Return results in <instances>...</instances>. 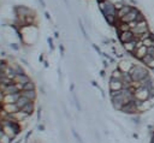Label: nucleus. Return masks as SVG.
<instances>
[{"label": "nucleus", "instance_id": "f257e3e1", "mask_svg": "<svg viewBox=\"0 0 154 143\" xmlns=\"http://www.w3.org/2000/svg\"><path fill=\"white\" fill-rule=\"evenodd\" d=\"M99 1H100V10L102 11L107 23L111 25H114L117 19H118L116 5L111 4L109 1H105V0H99Z\"/></svg>", "mask_w": 154, "mask_h": 143}, {"label": "nucleus", "instance_id": "f03ea898", "mask_svg": "<svg viewBox=\"0 0 154 143\" xmlns=\"http://www.w3.org/2000/svg\"><path fill=\"white\" fill-rule=\"evenodd\" d=\"M129 75L131 77L132 82H141L149 76L147 68L143 66H140V65H134V67L130 70Z\"/></svg>", "mask_w": 154, "mask_h": 143}, {"label": "nucleus", "instance_id": "7ed1b4c3", "mask_svg": "<svg viewBox=\"0 0 154 143\" xmlns=\"http://www.w3.org/2000/svg\"><path fill=\"white\" fill-rule=\"evenodd\" d=\"M134 96L137 101H146L153 97V90L147 87H138L134 90Z\"/></svg>", "mask_w": 154, "mask_h": 143}, {"label": "nucleus", "instance_id": "20e7f679", "mask_svg": "<svg viewBox=\"0 0 154 143\" xmlns=\"http://www.w3.org/2000/svg\"><path fill=\"white\" fill-rule=\"evenodd\" d=\"M131 30H132V32L136 35V37L141 36L142 34H144V32H147V31H148V25H147V22H146L144 19H142V20L137 22V23H136V25H135V26H134Z\"/></svg>", "mask_w": 154, "mask_h": 143}, {"label": "nucleus", "instance_id": "39448f33", "mask_svg": "<svg viewBox=\"0 0 154 143\" xmlns=\"http://www.w3.org/2000/svg\"><path fill=\"white\" fill-rule=\"evenodd\" d=\"M122 112L128 113V114H136V113H138L137 101H136V100H132V101L128 102V103L122 108Z\"/></svg>", "mask_w": 154, "mask_h": 143}, {"label": "nucleus", "instance_id": "423d86ee", "mask_svg": "<svg viewBox=\"0 0 154 143\" xmlns=\"http://www.w3.org/2000/svg\"><path fill=\"white\" fill-rule=\"evenodd\" d=\"M124 88H125V84H124L123 81L111 77V79H109V90L111 91H119Z\"/></svg>", "mask_w": 154, "mask_h": 143}, {"label": "nucleus", "instance_id": "0eeeda50", "mask_svg": "<svg viewBox=\"0 0 154 143\" xmlns=\"http://www.w3.org/2000/svg\"><path fill=\"white\" fill-rule=\"evenodd\" d=\"M137 38L136 35L132 32V30H126V31H120L119 34V40L122 43H126V42H130L132 40Z\"/></svg>", "mask_w": 154, "mask_h": 143}, {"label": "nucleus", "instance_id": "6e6552de", "mask_svg": "<svg viewBox=\"0 0 154 143\" xmlns=\"http://www.w3.org/2000/svg\"><path fill=\"white\" fill-rule=\"evenodd\" d=\"M134 65H135V64H134L131 60L124 59V60H122V61L118 64V68H119L122 72H124V73H129L130 70L134 67Z\"/></svg>", "mask_w": 154, "mask_h": 143}, {"label": "nucleus", "instance_id": "1a4fd4ad", "mask_svg": "<svg viewBox=\"0 0 154 143\" xmlns=\"http://www.w3.org/2000/svg\"><path fill=\"white\" fill-rule=\"evenodd\" d=\"M137 101V100H136ZM154 102L152 99L149 100H146V101H137V108H138V112H146V111H149L152 107H153Z\"/></svg>", "mask_w": 154, "mask_h": 143}, {"label": "nucleus", "instance_id": "9d476101", "mask_svg": "<svg viewBox=\"0 0 154 143\" xmlns=\"http://www.w3.org/2000/svg\"><path fill=\"white\" fill-rule=\"evenodd\" d=\"M146 55H147V47H146L144 44L137 46V48H136V50H135V53H134V56H135L136 59L142 60Z\"/></svg>", "mask_w": 154, "mask_h": 143}, {"label": "nucleus", "instance_id": "9b49d317", "mask_svg": "<svg viewBox=\"0 0 154 143\" xmlns=\"http://www.w3.org/2000/svg\"><path fill=\"white\" fill-rule=\"evenodd\" d=\"M137 42H138V40H137V38H135V40H132V41H130V42L123 43L124 49H125L128 53L134 54V53H135V50H136V48H137Z\"/></svg>", "mask_w": 154, "mask_h": 143}, {"label": "nucleus", "instance_id": "f8f14e48", "mask_svg": "<svg viewBox=\"0 0 154 143\" xmlns=\"http://www.w3.org/2000/svg\"><path fill=\"white\" fill-rule=\"evenodd\" d=\"M19 96H20V91L16 93V94H7L4 96L2 101H4V103H16L17 100L19 99Z\"/></svg>", "mask_w": 154, "mask_h": 143}, {"label": "nucleus", "instance_id": "ddd939ff", "mask_svg": "<svg viewBox=\"0 0 154 143\" xmlns=\"http://www.w3.org/2000/svg\"><path fill=\"white\" fill-rule=\"evenodd\" d=\"M13 82L23 85V84H25L26 82H29V78H28L24 73H17V75L13 77Z\"/></svg>", "mask_w": 154, "mask_h": 143}, {"label": "nucleus", "instance_id": "4468645a", "mask_svg": "<svg viewBox=\"0 0 154 143\" xmlns=\"http://www.w3.org/2000/svg\"><path fill=\"white\" fill-rule=\"evenodd\" d=\"M132 10V7L130 6V5H124L122 8H119V10H117V16H118V19H120V18H123L126 13H129L130 11Z\"/></svg>", "mask_w": 154, "mask_h": 143}, {"label": "nucleus", "instance_id": "2eb2a0df", "mask_svg": "<svg viewBox=\"0 0 154 143\" xmlns=\"http://www.w3.org/2000/svg\"><path fill=\"white\" fill-rule=\"evenodd\" d=\"M4 109H5V112H6L7 114H13V113H16L17 111H19V108H18V106H17L16 103H5Z\"/></svg>", "mask_w": 154, "mask_h": 143}, {"label": "nucleus", "instance_id": "dca6fc26", "mask_svg": "<svg viewBox=\"0 0 154 143\" xmlns=\"http://www.w3.org/2000/svg\"><path fill=\"white\" fill-rule=\"evenodd\" d=\"M147 67H149V68H153L154 70V58L152 56V55H149V54H147L142 60H141Z\"/></svg>", "mask_w": 154, "mask_h": 143}, {"label": "nucleus", "instance_id": "f3484780", "mask_svg": "<svg viewBox=\"0 0 154 143\" xmlns=\"http://www.w3.org/2000/svg\"><path fill=\"white\" fill-rule=\"evenodd\" d=\"M30 101H31V100H29L28 97H25V96L20 95V96H19V99L17 100L16 105L18 106V108H19V109H22V108H23V107H24V106H25L28 102H30Z\"/></svg>", "mask_w": 154, "mask_h": 143}, {"label": "nucleus", "instance_id": "a211bd4d", "mask_svg": "<svg viewBox=\"0 0 154 143\" xmlns=\"http://www.w3.org/2000/svg\"><path fill=\"white\" fill-rule=\"evenodd\" d=\"M20 95H23V96L28 97V99H29V100H31V101H34V100H35V97H36L35 90H22V91H20Z\"/></svg>", "mask_w": 154, "mask_h": 143}, {"label": "nucleus", "instance_id": "6ab92c4d", "mask_svg": "<svg viewBox=\"0 0 154 143\" xmlns=\"http://www.w3.org/2000/svg\"><path fill=\"white\" fill-rule=\"evenodd\" d=\"M22 111L23 112H25L26 114H31L32 113V111H34V105H32V101H30V102H28L23 108H22Z\"/></svg>", "mask_w": 154, "mask_h": 143}, {"label": "nucleus", "instance_id": "aec40b11", "mask_svg": "<svg viewBox=\"0 0 154 143\" xmlns=\"http://www.w3.org/2000/svg\"><path fill=\"white\" fill-rule=\"evenodd\" d=\"M118 30L119 31H126V30H131L129 23H124V22H119V25H118Z\"/></svg>", "mask_w": 154, "mask_h": 143}, {"label": "nucleus", "instance_id": "412c9836", "mask_svg": "<svg viewBox=\"0 0 154 143\" xmlns=\"http://www.w3.org/2000/svg\"><path fill=\"white\" fill-rule=\"evenodd\" d=\"M23 88H22V90H34V84L29 81V82H26L25 84H23L22 85Z\"/></svg>", "mask_w": 154, "mask_h": 143}, {"label": "nucleus", "instance_id": "4be33fe9", "mask_svg": "<svg viewBox=\"0 0 154 143\" xmlns=\"http://www.w3.org/2000/svg\"><path fill=\"white\" fill-rule=\"evenodd\" d=\"M10 139H11V137H10V136H7L6 133H4V136L0 138V143H8V142H10Z\"/></svg>", "mask_w": 154, "mask_h": 143}, {"label": "nucleus", "instance_id": "5701e85b", "mask_svg": "<svg viewBox=\"0 0 154 143\" xmlns=\"http://www.w3.org/2000/svg\"><path fill=\"white\" fill-rule=\"evenodd\" d=\"M147 54H149V55H152V56L154 58V46L147 48Z\"/></svg>", "mask_w": 154, "mask_h": 143}, {"label": "nucleus", "instance_id": "b1692460", "mask_svg": "<svg viewBox=\"0 0 154 143\" xmlns=\"http://www.w3.org/2000/svg\"><path fill=\"white\" fill-rule=\"evenodd\" d=\"M150 143H154V135H153V137H152V141H150Z\"/></svg>", "mask_w": 154, "mask_h": 143}, {"label": "nucleus", "instance_id": "393cba45", "mask_svg": "<svg viewBox=\"0 0 154 143\" xmlns=\"http://www.w3.org/2000/svg\"><path fill=\"white\" fill-rule=\"evenodd\" d=\"M0 129H1V126H0Z\"/></svg>", "mask_w": 154, "mask_h": 143}]
</instances>
